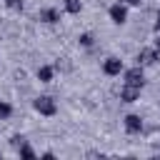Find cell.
I'll return each mask as SVG.
<instances>
[{"label": "cell", "mask_w": 160, "mask_h": 160, "mask_svg": "<svg viewBox=\"0 0 160 160\" xmlns=\"http://www.w3.org/2000/svg\"><path fill=\"white\" fill-rule=\"evenodd\" d=\"M32 108H35L40 115H48V118H52V115L58 112V102H55V98H50V95H38V98L32 100Z\"/></svg>", "instance_id": "obj_1"}, {"label": "cell", "mask_w": 160, "mask_h": 160, "mask_svg": "<svg viewBox=\"0 0 160 160\" xmlns=\"http://www.w3.org/2000/svg\"><path fill=\"white\" fill-rule=\"evenodd\" d=\"M125 82H128V85H135V88H140V90H142V85H145V72H142V65L128 68V70H125Z\"/></svg>", "instance_id": "obj_2"}, {"label": "cell", "mask_w": 160, "mask_h": 160, "mask_svg": "<svg viewBox=\"0 0 160 160\" xmlns=\"http://www.w3.org/2000/svg\"><path fill=\"white\" fill-rule=\"evenodd\" d=\"M110 20L115 22V25H122L125 20H128V5L120 0V2H115V5H110Z\"/></svg>", "instance_id": "obj_3"}, {"label": "cell", "mask_w": 160, "mask_h": 160, "mask_svg": "<svg viewBox=\"0 0 160 160\" xmlns=\"http://www.w3.org/2000/svg\"><path fill=\"white\" fill-rule=\"evenodd\" d=\"M158 60H160V52H158L155 48H142V50L138 52V65H142V68H145V65H155Z\"/></svg>", "instance_id": "obj_4"}, {"label": "cell", "mask_w": 160, "mask_h": 160, "mask_svg": "<svg viewBox=\"0 0 160 160\" xmlns=\"http://www.w3.org/2000/svg\"><path fill=\"white\" fill-rule=\"evenodd\" d=\"M38 20L40 22H48V25H55V22H60V10L58 8H42L38 12Z\"/></svg>", "instance_id": "obj_5"}, {"label": "cell", "mask_w": 160, "mask_h": 160, "mask_svg": "<svg viewBox=\"0 0 160 160\" xmlns=\"http://www.w3.org/2000/svg\"><path fill=\"white\" fill-rule=\"evenodd\" d=\"M102 72L105 75H120L122 72V60L120 58H108L102 62Z\"/></svg>", "instance_id": "obj_6"}, {"label": "cell", "mask_w": 160, "mask_h": 160, "mask_svg": "<svg viewBox=\"0 0 160 160\" xmlns=\"http://www.w3.org/2000/svg\"><path fill=\"white\" fill-rule=\"evenodd\" d=\"M138 98H140V88H135V85H128V82L120 88V100H122V102H135Z\"/></svg>", "instance_id": "obj_7"}, {"label": "cell", "mask_w": 160, "mask_h": 160, "mask_svg": "<svg viewBox=\"0 0 160 160\" xmlns=\"http://www.w3.org/2000/svg\"><path fill=\"white\" fill-rule=\"evenodd\" d=\"M125 130H128L130 135L140 132V130H142V118H140V115H135V112L125 115Z\"/></svg>", "instance_id": "obj_8"}, {"label": "cell", "mask_w": 160, "mask_h": 160, "mask_svg": "<svg viewBox=\"0 0 160 160\" xmlns=\"http://www.w3.org/2000/svg\"><path fill=\"white\" fill-rule=\"evenodd\" d=\"M52 75H55V68H50V65H40L38 68V80L40 82H50Z\"/></svg>", "instance_id": "obj_9"}, {"label": "cell", "mask_w": 160, "mask_h": 160, "mask_svg": "<svg viewBox=\"0 0 160 160\" xmlns=\"http://www.w3.org/2000/svg\"><path fill=\"white\" fill-rule=\"evenodd\" d=\"M18 155H20L22 160H35V158H38V155H35V150H32L28 142H22V145L18 148Z\"/></svg>", "instance_id": "obj_10"}, {"label": "cell", "mask_w": 160, "mask_h": 160, "mask_svg": "<svg viewBox=\"0 0 160 160\" xmlns=\"http://www.w3.org/2000/svg\"><path fill=\"white\" fill-rule=\"evenodd\" d=\"M62 5H65V10H68L70 15H78V12L82 10V2H80V0H62Z\"/></svg>", "instance_id": "obj_11"}, {"label": "cell", "mask_w": 160, "mask_h": 160, "mask_svg": "<svg viewBox=\"0 0 160 160\" xmlns=\"http://www.w3.org/2000/svg\"><path fill=\"white\" fill-rule=\"evenodd\" d=\"M78 40H80V45H82V48H92V45H95V38H92L90 32H82Z\"/></svg>", "instance_id": "obj_12"}, {"label": "cell", "mask_w": 160, "mask_h": 160, "mask_svg": "<svg viewBox=\"0 0 160 160\" xmlns=\"http://www.w3.org/2000/svg\"><path fill=\"white\" fill-rule=\"evenodd\" d=\"M5 5H8L10 10H15V12H20V10L25 8V0H5Z\"/></svg>", "instance_id": "obj_13"}, {"label": "cell", "mask_w": 160, "mask_h": 160, "mask_svg": "<svg viewBox=\"0 0 160 160\" xmlns=\"http://www.w3.org/2000/svg\"><path fill=\"white\" fill-rule=\"evenodd\" d=\"M22 142H28V140H25V138H22V135H12V138H10V145H12V148H15V150H18V148H20V145H22Z\"/></svg>", "instance_id": "obj_14"}, {"label": "cell", "mask_w": 160, "mask_h": 160, "mask_svg": "<svg viewBox=\"0 0 160 160\" xmlns=\"http://www.w3.org/2000/svg\"><path fill=\"white\" fill-rule=\"evenodd\" d=\"M122 2H125V5H132V8H138L142 0H122Z\"/></svg>", "instance_id": "obj_15"}, {"label": "cell", "mask_w": 160, "mask_h": 160, "mask_svg": "<svg viewBox=\"0 0 160 160\" xmlns=\"http://www.w3.org/2000/svg\"><path fill=\"white\" fill-rule=\"evenodd\" d=\"M155 35L160 38V12H158V20H155Z\"/></svg>", "instance_id": "obj_16"}, {"label": "cell", "mask_w": 160, "mask_h": 160, "mask_svg": "<svg viewBox=\"0 0 160 160\" xmlns=\"http://www.w3.org/2000/svg\"><path fill=\"white\" fill-rule=\"evenodd\" d=\"M155 50H158V52H160V38H158V40H155Z\"/></svg>", "instance_id": "obj_17"}, {"label": "cell", "mask_w": 160, "mask_h": 160, "mask_svg": "<svg viewBox=\"0 0 160 160\" xmlns=\"http://www.w3.org/2000/svg\"><path fill=\"white\" fill-rule=\"evenodd\" d=\"M0 105H2V100H0Z\"/></svg>", "instance_id": "obj_18"}]
</instances>
